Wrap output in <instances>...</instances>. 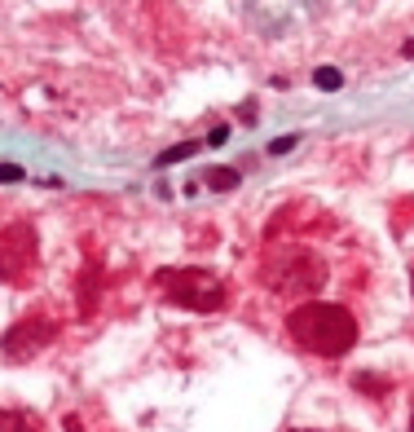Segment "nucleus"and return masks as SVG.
Wrapping results in <instances>:
<instances>
[{
	"label": "nucleus",
	"mask_w": 414,
	"mask_h": 432,
	"mask_svg": "<svg viewBox=\"0 0 414 432\" xmlns=\"http://www.w3.org/2000/svg\"><path fill=\"white\" fill-rule=\"evenodd\" d=\"M287 331L300 348L318 353V358H344V353L357 344V318L344 309V304L330 300H308L300 309H291Z\"/></svg>",
	"instance_id": "1"
},
{
	"label": "nucleus",
	"mask_w": 414,
	"mask_h": 432,
	"mask_svg": "<svg viewBox=\"0 0 414 432\" xmlns=\"http://www.w3.org/2000/svg\"><path fill=\"white\" fill-rule=\"evenodd\" d=\"M159 287L168 291L172 304H181V309H194V313H216L221 304H225L221 278H212L207 269H163V273H159Z\"/></svg>",
	"instance_id": "2"
},
{
	"label": "nucleus",
	"mask_w": 414,
	"mask_h": 432,
	"mask_svg": "<svg viewBox=\"0 0 414 432\" xmlns=\"http://www.w3.org/2000/svg\"><path fill=\"white\" fill-rule=\"evenodd\" d=\"M238 181H243L238 168H207V190H221L225 194V190H234Z\"/></svg>",
	"instance_id": "3"
},
{
	"label": "nucleus",
	"mask_w": 414,
	"mask_h": 432,
	"mask_svg": "<svg viewBox=\"0 0 414 432\" xmlns=\"http://www.w3.org/2000/svg\"><path fill=\"white\" fill-rule=\"evenodd\" d=\"M190 155H198V141H181V146H168L159 159H154V168H172V164H186Z\"/></svg>",
	"instance_id": "4"
},
{
	"label": "nucleus",
	"mask_w": 414,
	"mask_h": 432,
	"mask_svg": "<svg viewBox=\"0 0 414 432\" xmlns=\"http://www.w3.org/2000/svg\"><path fill=\"white\" fill-rule=\"evenodd\" d=\"M0 432H36V419L22 411H0Z\"/></svg>",
	"instance_id": "5"
},
{
	"label": "nucleus",
	"mask_w": 414,
	"mask_h": 432,
	"mask_svg": "<svg viewBox=\"0 0 414 432\" xmlns=\"http://www.w3.org/2000/svg\"><path fill=\"white\" fill-rule=\"evenodd\" d=\"M313 84H318L322 93H335V89H344V75L335 71V66H318V71H313Z\"/></svg>",
	"instance_id": "6"
},
{
	"label": "nucleus",
	"mask_w": 414,
	"mask_h": 432,
	"mask_svg": "<svg viewBox=\"0 0 414 432\" xmlns=\"http://www.w3.org/2000/svg\"><path fill=\"white\" fill-rule=\"evenodd\" d=\"M22 176H27V172H22L18 164H0V186H9V181H22Z\"/></svg>",
	"instance_id": "7"
},
{
	"label": "nucleus",
	"mask_w": 414,
	"mask_h": 432,
	"mask_svg": "<svg viewBox=\"0 0 414 432\" xmlns=\"http://www.w3.org/2000/svg\"><path fill=\"white\" fill-rule=\"evenodd\" d=\"M296 141L300 137H278V141H269V155H287V150H296Z\"/></svg>",
	"instance_id": "8"
},
{
	"label": "nucleus",
	"mask_w": 414,
	"mask_h": 432,
	"mask_svg": "<svg viewBox=\"0 0 414 432\" xmlns=\"http://www.w3.org/2000/svg\"><path fill=\"white\" fill-rule=\"evenodd\" d=\"M229 141V129H225V124H221V129H212V133H207V146H225Z\"/></svg>",
	"instance_id": "9"
},
{
	"label": "nucleus",
	"mask_w": 414,
	"mask_h": 432,
	"mask_svg": "<svg viewBox=\"0 0 414 432\" xmlns=\"http://www.w3.org/2000/svg\"><path fill=\"white\" fill-rule=\"evenodd\" d=\"M80 428H84V423L75 419V415H66V419H62V432H80Z\"/></svg>",
	"instance_id": "10"
},
{
	"label": "nucleus",
	"mask_w": 414,
	"mask_h": 432,
	"mask_svg": "<svg viewBox=\"0 0 414 432\" xmlns=\"http://www.w3.org/2000/svg\"><path fill=\"white\" fill-rule=\"evenodd\" d=\"M410 432H414V415H410Z\"/></svg>",
	"instance_id": "11"
}]
</instances>
